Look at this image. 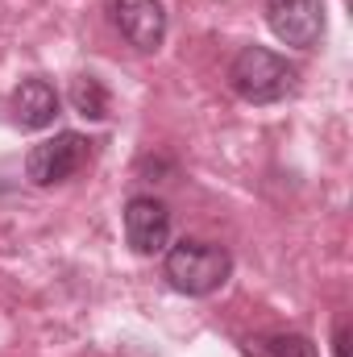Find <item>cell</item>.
Instances as JSON below:
<instances>
[{
	"mask_svg": "<svg viewBox=\"0 0 353 357\" xmlns=\"http://www.w3.org/2000/svg\"><path fill=\"white\" fill-rule=\"evenodd\" d=\"M266 25L283 46L312 50L324 38V0H266Z\"/></svg>",
	"mask_w": 353,
	"mask_h": 357,
	"instance_id": "cell-5",
	"label": "cell"
},
{
	"mask_svg": "<svg viewBox=\"0 0 353 357\" xmlns=\"http://www.w3.org/2000/svg\"><path fill=\"white\" fill-rule=\"evenodd\" d=\"M163 274H167V282L175 287L179 295L204 299V295H212V291H220V287L229 282V274H233V258H229L225 245L183 237V241H175V245H167Z\"/></svg>",
	"mask_w": 353,
	"mask_h": 357,
	"instance_id": "cell-1",
	"label": "cell"
},
{
	"mask_svg": "<svg viewBox=\"0 0 353 357\" xmlns=\"http://www.w3.org/2000/svg\"><path fill=\"white\" fill-rule=\"evenodd\" d=\"M108 21L142 54H154L167 42V4L163 0H108Z\"/></svg>",
	"mask_w": 353,
	"mask_h": 357,
	"instance_id": "cell-4",
	"label": "cell"
},
{
	"mask_svg": "<svg viewBox=\"0 0 353 357\" xmlns=\"http://www.w3.org/2000/svg\"><path fill=\"white\" fill-rule=\"evenodd\" d=\"M333 354L350 357V320H337V333H333Z\"/></svg>",
	"mask_w": 353,
	"mask_h": 357,
	"instance_id": "cell-10",
	"label": "cell"
},
{
	"mask_svg": "<svg viewBox=\"0 0 353 357\" xmlns=\"http://www.w3.org/2000/svg\"><path fill=\"white\" fill-rule=\"evenodd\" d=\"M246 354L250 357H316V345L303 333H266V337L246 341Z\"/></svg>",
	"mask_w": 353,
	"mask_h": 357,
	"instance_id": "cell-8",
	"label": "cell"
},
{
	"mask_svg": "<svg viewBox=\"0 0 353 357\" xmlns=\"http://www.w3.org/2000/svg\"><path fill=\"white\" fill-rule=\"evenodd\" d=\"M91 158V142L75 129H63L46 142H38L29 154H25V178L33 187H54V183H67L84 162Z\"/></svg>",
	"mask_w": 353,
	"mask_h": 357,
	"instance_id": "cell-3",
	"label": "cell"
},
{
	"mask_svg": "<svg viewBox=\"0 0 353 357\" xmlns=\"http://www.w3.org/2000/svg\"><path fill=\"white\" fill-rule=\"evenodd\" d=\"M71 108L84 121H104L108 116V91L96 75H75L71 79Z\"/></svg>",
	"mask_w": 353,
	"mask_h": 357,
	"instance_id": "cell-9",
	"label": "cell"
},
{
	"mask_svg": "<svg viewBox=\"0 0 353 357\" xmlns=\"http://www.w3.org/2000/svg\"><path fill=\"white\" fill-rule=\"evenodd\" d=\"M8 108H13V121L21 129H46L59 116V91H54V84H46V79L33 75V79H21L13 88Z\"/></svg>",
	"mask_w": 353,
	"mask_h": 357,
	"instance_id": "cell-7",
	"label": "cell"
},
{
	"mask_svg": "<svg viewBox=\"0 0 353 357\" xmlns=\"http://www.w3.org/2000/svg\"><path fill=\"white\" fill-rule=\"evenodd\" d=\"M229 88L246 104H278L299 88V67L266 46H241L229 63Z\"/></svg>",
	"mask_w": 353,
	"mask_h": 357,
	"instance_id": "cell-2",
	"label": "cell"
},
{
	"mask_svg": "<svg viewBox=\"0 0 353 357\" xmlns=\"http://www.w3.org/2000/svg\"><path fill=\"white\" fill-rule=\"evenodd\" d=\"M125 241L142 258L167 254V245H171V212H167V204L154 199V195H133L125 204Z\"/></svg>",
	"mask_w": 353,
	"mask_h": 357,
	"instance_id": "cell-6",
	"label": "cell"
}]
</instances>
